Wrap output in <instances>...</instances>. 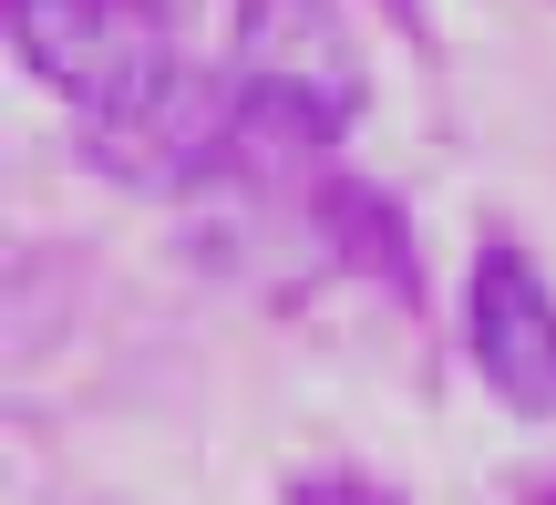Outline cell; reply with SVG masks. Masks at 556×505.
Listing matches in <instances>:
<instances>
[{
	"label": "cell",
	"instance_id": "obj_1",
	"mask_svg": "<svg viewBox=\"0 0 556 505\" xmlns=\"http://www.w3.org/2000/svg\"><path fill=\"white\" fill-rule=\"evenodd\" d=\"M227 83H238V176L330 155L371 114V62H361L351 21L330 0H238Z\"/></svg>",
	"mask_w": 556,
	"mask_h": 505
},
{
	"label": "cell",
	"instance_id": "obj_2",
	"mask_svg": "<svg viewBox=\"0 0 556 505\" xmlns=\"http://www.w3.org/2000/svg\"><path fill=\"white\" fill-rule=\"evenodd\" d=\"M83 165H103L114 186H144V197H197V186L238 176V83H227V62L155 41L124 83H103L83 103Z\"/></svg>",
	"mask_w": 556,
	"mask_h": 505
},
{
	"label": "cell",
	"instance_id": "obj_3",
	"mask_svg": "<svg viewBox=\"0 0 556 505\" xmlns=\"http://www.w3.org/2000/svg\"><path fill=\"white\" fill-rule=\"evenodd\" d=\"M464 351H475L484 392L526 424L556 413V300H546V268L526 248L484 238L475 248V279H464Z\"/></svg>",
	"mask_w": 556,
	"mask_h": 505
},
{
	"label": "cell",
	"instance_id": "obj_4",
	"mask_svg": "<svg viewBox=\"0 0 556 505\" xmlns=\"http://www.w3.org/2000/svg\"><path fill=\"white\" fill-rule=\"evenodd\" d=\"M0 41L21 52V73L52 83L62 103H93L103 83H124L165 41V21L144 0H0Z\"/></svg>",
	"mask_w": 556,
	"mask_h": 505
},
{
	"label": "cell",
	"instance_id": "obj_5",
	"mask_svg": "<svg viewBox=\"0 0 556 505\" xmlns=\"http://www.w3.org/2000/svg\"><path fill=\"white\" fill-rule=\"evenodd\" d=\"M299 217H309L319 258H340V279H371L392 310H422V227L392 186L351 176V165H319L299 186Z\"/></svg>",
	"mask_w": 556,
	"mask_h": 505
},
{
	"label": "cell",
	"instance_id": "obj_6",
	"mask_svg": "<svg viewBox=\"0 0 556 505\" xmlns=\"http://www.w3.org/2000/svg\"><path fill=\"white\" fill-rule=\"evenodd\" d=\"M278 505H402V495H392V485H371V475H351V465H340V475H299V485L278 495Z\"/></svg>",
	"mask_w": 556,
	"mask_h": 505
},
{
	"label": "cell",
	"instance_id": "obj_7",
	"mask_svg": "<svg viewBox=\"0 0 556 505\" xmlns=\"http://www.w3.org/2000/svg\"><path fill=\"white\" fill-rule=\"evenodd\" d=\"M392 21L402 31H433V0H392Z\"/></svg>",
	"mask_w": 556,
	"mask_h": 505
},
{
	"label": "cell",
	"instance_id": "obj_8",
	"mask_svg": "<svg viewBox=\"0 0 556 505\" xmlns=\"http://www.w3.org/2000/svg\"><path fill=\"white\" fill-rule=\"evenodd\" d=\"M526 505H556V475H546V485H536V495H526Z\"/></svg>",
	"mask_w": 556,
	"mask_h": 505
}]
</instances>
